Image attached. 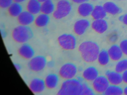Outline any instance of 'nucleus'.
I'll use <instances>...</instances> for the list:
<instances>
[{
  "label": "nucleus",
  "instance_id": "72a5a7b5",
  "mask_svg": "<svg viewBox=\"0 0 127 95\" xmlns=\"http://www.w3.org/2000/svg\"><path fill=\"white\" fill-rule=\"evenodd\" d=\"M14 66L16 68V70L17 71H20L21 69V66L19 64H17V63H15L14 64Z\"/></svg>",
  "mask_w": 127,
  "mask_h": 95
},
{
  "label": "nucleus",
  "instance_id": "473e14b6",
  "mask_svg": "<svg viewBox=\"0 0 127 95\" xmlns=\"http://www.w3.org/2000/svg\"><path fill=\"white\" fill-rule=\"evenodd\" d=\"M73 2L76 3L81 4L88 1V0H72Z\"/></svg>",
  "mask_w": 127,
  "mask_h": 95
},
{
  "label": "nucleus",
  "instance_id": "a878e982",
  "mask_svg": "<svg viewBox=\"0 0 127 95\" xmlns=\"http://www.w3.org/2000/svg\"><path fill=\"white\" fill-rule=\"evenodd\" d=\"M110 59L107 51L103 50L99 52L97 59L101 65L104 66L108 64Z\"/></svg>",
  "mask_w": 127,
  "mask_h": 95
},
{
  "label": "nucleus",
  "instance_id": "dca6fc26",
  "mask_svg": "<svg viewBox=\"0 0 127 95\" xmlns=\"http://www.w3.org/2000/svg\"><path fill=\"white\" fill-rule=\"evenodd\" d=\"M98 76V72L95 68L90 67L86 68L82 73V76L88 81H93Z\"/></svg>",
  "mask_w": 127,
  "mask_h": 95
},
{
  "label": "nucleus",
  "instance_id": "bb28decb",
  "mask_svg": "<svg viewBox=\"0 0 127 95\" xmlns=\"http://www.w3.org/2000/svg\"><path fill=\"white\" fill-rule=\"evenodd\" d=\"M127 70V59L121 60L117 64L115 70L118 72L121 73Z\"/></svg>",
  "mask_w": 127,
  "mask_h": 95
},
{
  "label": "nucleus",
  "instance_id": "412c9836",
  "mask_svg": "<svg viewBox=\"0 0 127 95\" xmlns=\"http://www.w3.org/2000/svg\"><path fill=\"white\" fill-rule=\"evenodd\" d=\"M106 13L113 15H116L121 12V9L112 2L105 3L103 6Z\"/></svg>",
  "mask_w": 127,
  "mask_h": 95
},
{
  "label": "nucleus",
  "instance_id": "4468645a",
  "mask_svg": "<svg viewBox=\"0 0 127 95\" xmlns=\"http://www.w3.org/2000/svg\"><path fill=\"white\" fill-rule=\"evenodd\" d=\"M19 55L26 59H31L34 54V50L28 44H25L21 46L18 50Z\"/></svg>",
  "mask_w": 127,
  "mask_h": 95
},
{
  "label": "nucleus",
  "instance_id": "0eeeda50",
  "mask_svg": "<svg viewBox=\"0 0 127 95\" xmlns=\"http://www.w3.org/2000/svg\"><path fill=\"white\" fill-rule=\"evenodd\" d=\"M46 65V59L42 56H37L31 59L29 63V67L31 70L38 72L43 70Z\"/></svg>",
  "mask_w": 127,
  "mask_h": 95
},
{
  "label": "nucleus",
  "instance_id": "aec40b11",
  "mask_svg": "<svg viewBox=\"0 0 127 95\" xmlns=\"http://www.w3.org/2000/svg\"><path fill=\"white\" fill-rule=\"evenodd\" d=\"M41 3V12L42 13L49 15L53 13L55 10V7L51 0L46 1Z\"/></svg>",
  "mask_w": 127,
  "mask_h": 95
},
{
  "label": "nucleus",
  "instance_id": "58836bf2",
  "mask_svg": "<svg viewBox=\"0 0 127 95\" xmlns=\"http://www.w3.org/2000/svg\"></svg>",
  "mask_w": 127,
  "mask_h": 95
},
{
  "label": "nucleus",
  "instance_id": "1a4fd4ad",
  "mask_svg": "<svg viewBox=\"0 0 127 95\" xmlns=\"http://www.w3.org/2000/svg\"><path fill=\"white\" fill-rule=\"evenodd\" d=\"M90 26V22L88 20L80 19L75 23L73 26V30L76 35H82L86 32Z\"/></svg>",
  "mask_w": 127,
  "mask_h": 95
},
{
  "label": "nucleus",
  "instance_id": "5701e85b",
  "mask_svg": "<svg viewBox=\"0 0 127 95\" xmlns=\"http://www.w3.org/2000/svg\"><path fill=\"white\" fill-rule=\"evenodd\" d=\"M49 21L50 18L48 15L42 13L36 17L34 21L37 26L42 27L47 26Z\"/></svg>",
  "mask_w": 127,
  "mask_h": 95
},
{
  "label": "nucleus",
  "instance_id": "f03ea898",
  "mask_svg": "<svg viewBox=\"0 0 127 95\" xmlns=\"http://www.w3.org/2000/svg\"><path fill=\"white\" fill-rule=\"evenodd\" d=\"M82 84L77 79L73 78L67 79L62 84L57 95H81Z\"/></svg>",
  "mask_w": 127,
  "mask_h": 95
},
{
  "label": "nucleus",
  "instance_id": "7c9ffc66",
  "mask_svg": "<svg viewBox=\"0 0 127 95\" xmlns=\"http://www.w3.org/2000/svg\"><path fill=\"white\" fill-rule=\"evenodd\" d=\"M120 21L124 23L125 24L127 25V14H125L119 17Z\"/></svg>",
  "mask_w": 127,
  "mask_h": 95
},
{
  "label": "nucleus",
  "instance_id": "cd10ccee",
  "mask_svg": "<svg viewBox=\"0 0 127 95\" xmlns=\"http://www.w3.org/2000/svg\"><path fill=\"white\" fill-rule=\"evenodd\" d=\"M94 94L93 90L85 84H82V90L81 95H93Z\"/></svg>",
  "mask_w": 127,
  "mask_h": 95
},
{
  "label": "nucleus",
  "instance_id": "2f4dec72",
  "mask_svg": "<svg viewBox=\"0 0 127 95\" xmlns=\"http://www.w3.org/2000/svg\"><path fill=\"white\" fill-rule=\"evenodd\" d=\"M122 75L123 81L127 84V70L123 72Z\"/></svg>",
  "mask_w": 127,
  "mask_h": 95
},
{
  "label": "nucleus",
  "instance_id": "f3484780",
  "mask_svg": "<svg viewBox=\"0 0 127 95\" xmlns=\"http://www.w3.org/2000/svg\"><path fill=\"white\" fill-rule=\"evenodd\" d=\"M40 3L38 0H29L27 5V11L33 15L37 14L41 12Z\"/></svg>",
  "mask_w": 127,
  "mask_h": 95
},
{
  "label": "nucleus",
  "instance_id": "ddd939ff",
  "mask_svg": "<svg viewBox=\"0 0 127 95\" xmlns=\"http://www.w3.org/2000/svg\"><path fill=\"white\" fill-rule=\"evenodd\" d=\"M91 26L93 29L96 32L102 34L107 29V23L104 19H97L92 23Z\"/></svg>",
  "mask_w": 127,
  "mask_h": 95
},
{
  "label": "nucleus",
  "instance_id": "4c0bfd02",
  "mask_svg": "<svg viewBox=\"0 0 127 95\" xmlns=\"http://www.w3.org/2000/svg\"><path fill=\"white\" fill-rule=\"evenodd\" d=\"M58 0V1H60V0Z\"/></svg>",
  "mask_w": 127,
  "mask_h": 95
},
{
  "label": "nucleus",
  "instance_id": "f257e3e1",
  "mask_svg": "<svg viewBox=\"0 0 127 95\" xmlns=\"http://www.w3.org/2000/svg\"><path fill=\"white\" fill-rule=\"evenodd\" d=\"M78 50L82 59L87 63H91L96 61L100 52L98 45L90 41L82 43L79 46Z\"/></svg>",
  "mask_w": 127,
  "mask_h": 95
},
{
  "label": "nucleus",
  "instance_id": "c85d7f7f",
  "mask_svg": "<svg viewBox=\"0 0 127 95\" xmlns=\"http://www.w3.org/2000/svg\"><path fill=\"white\" fill-rule=\"evenodd\" d=\"M13 1V0H0V7L3 9L8 8Z\"/></svg>",
  "mask_w": 127,
  "mask_h": 95
},
{
  "label": "nucleus",
  "instance_id": "6e6552de",
  "mask_svg": "<svg viewBox=\"0 0 127 95\" xmlns=\"http://www.w3.org/2000/svg\"><path fill=\"white\" fill-rule=\"evenodd\" d=\"M109 85L107 79L104 76H98L93 81V88L95 92L99 94L104 93Z\"/></svg>",
  "mask_w": 127,
  "mask_h": 95
},
{
  "label": "nucleus",
  "instance_id": "c9c22d12",
  "mask_svg": "<svg viewBox=\"0 0 127 95\" xmlns=\"http://www.w3.org/2000/svg\"><path fill=\"white\" fill-rule=\"evenodd\" d=\"M123 94L125 95H127V86L124 88L123 90Z\"/></svg>",
  "mask_w": 127,
  "mask_h": 95
},
{
  "label": "nucleus",
  "instance_id": "c756f323",
  "mask_svg": "<svg viewBox=\"0 0 127 95\" xmlns=\"http://www.w3.org/2000/svg\"><path fill=\"white\" fill-rule=\"evenodd\" d=\"M119 47L123 54L127 55V39L122 41L120 44Z\"/></svg>",
  "mask_w": 127,
  "mask_h": 95
},
{
  "label": "nucleus",
  "instance_id": "e433bc0d",
  "mask_svg": "<svg viewBox=\"0 0 127 95\" xmlns=\"http://www.w3.org/2000/svg\"><path fill=\"white\" fill-rule=\"evenodd\" d=\"M39 1L41 2V3H42V2H44V1H46L47 0H38Z\"/></svg>",
  "mask_w": 127,
  "mask_h": 95
},
{
  "label": "nucleus",
  "instance_id": "9b49d317",
  "mask_svg": "<svg viewBox=\"0 0 127 95\" xmlns=\"http://www.w3.org/2000/svg\"><path fill=\"white\" fill-rule=\"evenodd\" d=\"M34 15L28 12L23 11L18 16V21L21 25L28 26L34 21Z\"/></svg>",
  "mask_w": 127,
  "mask_h": 95
},
{
  "label": "nucleus",
  "instance_id": "f8f14e48",
  "mask_svg": "<svg viewBox=\"0 0 127 95\" xmlns=\"http://www.w3.org/2000/svg\"><path fill=\"white\" fill-rule=\"evenodd\" d=\"M106 77L111 85H118L123 82L122 75L116 71H107Z\"/></svg>",
  "mask_w": 127,
  "mask_h": 95
},
{
  "label": "nucleus",
  "instance_id": "f704fd0d",
  "mask_svg": "<svg viewBox=\"0 0 127 95\" xmlns=\"http://www.w3.org/2000/svg\"><path fill=\"white\" fill-rule=\"evenodd\" d=\"M26 0H13V1L15 2H17L18 3H21L24 2Z\"/></svg>",
  "mask_w": 127,
  "mask_h": 95
},
{
  "label": "nucleus",
  "instance_id": "b1692460",
  "mask_svg": "<svg viewBox=\"0 0 127 95\" xmlns=\"http://www.w3.org/2000/svg\"><path fill=\"white\" fill-rule=\"evenodd\" d=\"M23 8L20 3L14 2L8 8V11L10 15L18 17L23 11Z\"/></svg>",
  "mask_w": 127,
  "mask_h": 95
},
{
  "label": "nucleus",
  "instance_id": "9d476101",
  "mask_svg": "<svg viewBox=\"0 0 127 95\" xmlns=\"http://www.w3.org/2000/svg\"><path fill=\"white\" fill-rule=\"evenodd\" d=\"M45 87L44 81L38 78L33 79L29 85L30 90L34 93H40L43 92Z\"/></svg>",
  "mask_w": 127,
  "mask_h": 95
},
{
  "label": "nucleus",
  "instance_id": "4be33fe9",
  "mask_svg": "<svg viewBox=\"0 0 127 95\" xmlns=\"http://www.w3.org/2000/svg\"><path fill=\"white\" fill-rule=\"evenodd\" d=\"M91 15L95 20L103 19L106 16V12L103 7L96 6L94 8Z\"/></svg>",
  "mask_w": 127,
  "mask_h": 95
},
{
  "label": "nucleus",
  "instance_id": "393cba45",
  "mask_svg": "<svg viewBox=\"0 0 127 95\" xmlns=\"http://www.w3.org/2000/svg\"><path fill=\"white\" fill-rule=\"evenodd\" d=\"M123 90L118 85H109L104 93L106 95H121L123 94Z\"/></svg>",
  "mask_w": 127,
  "mask_h": 95
},
{
  "label": "nucleus",
  "instance_id": "6ab92c4d",
  "mask_svg": "<svg viewBox=\"0 0 127 95\" xmlns=\"http://www.w3.org/2000/svg\"><path fill=\"white\" fill-rule=\"evenodd\" d=\"M45 86L49 89H53L55 88L59 81L58 75L55 74H50L45 78L44 81Z\"/></svg>",
  "mask_w": 127,
  "mask_h": 95
},
{
  "label": "nucleus",
  "instance_id": "2eb2a0df",
  "mask_svg": "<svg viewBox=\"0 0 127 95\" xmlns=\"http://www.w3.org/2000/svg\"><path fill=\"white\" fill-rule=\"evenodd\" d=\"M110 59L114 61H118L122 58V52L119 46L114 45L110 47L107 51Z\"/></svg>",
  "mask_w": 127,
  "mask_h": 95
},
{
  "label": "nucleus",
  "instance_id": "20e7f679",
  "mask_svg": "<svg viewBox=\"0 0 127 95\" xmlns=\"http://www.w3.org/2000/svg\"><path fill=\"white\" fill-rule=\"evenodd\" d=\"M72 8L71 4L67 0L59 1L53 16L56 19H62L69 15Z\"/></svg>",
  "mask_w": 127,
  "mask_h": 95
},
{
  "label": "nucleus",
  "instance_id": "423d86ee",
  "mask_svg": "<svg viewBox=\"0 0 127 95\" xmlns=\"http://www.w3.org/2000/svg\"><path fill=\"white\" fill-rule=\"evenodd\" d=\"M77 72V68L74 64L67 63L61 67L59 73L62 78L67 80L73 78Z\"/></svg>",
  "mask_w": 127,
  "mask_h": 95
},
{
  "label": "nucleus",
  "instance_id": "7ed1b4c3",
  "mask_svg": "<svg viewBox=\"0 0 127 95\" xmlns=\"http://www.w3.org/2000/svg\"><path fill=\"white\" fill-rule=\"evenodd\" d=\"M13 39L18 43H25L30 40L33 36L31 28L27 26L21 25L13 29L12 33Z\"/></svg>",
  "mask_w": 127,
  "mask_h": 95
},
{
  "label": "nucleus",
  "instance_id": "39448f33",
  "mask_svg": "<svg viewBox=\"0 0 127 95\" xmlns=\"http://www.w3.org/2000/svg\"><path fill=\"white\" fill-rule=\"evenodd\" d=\"M58 41L59 46L64 50H72L76 47V39L71 34L64 33L61 35L58 38Z\"/></svg>",
  "mask_w": 127,
  "mask_h": 95
},
{
  "label": "nucleus",
  "instance_id": "a211bd4d",
  "mask_svg": "<svg viewBox=\"0 0 127 95\" xmlns=\"http://www.w3.org/2000/svg\"><path fill=\"white\" fill-rule=\"evenodd\" d=\"M94 8V7L92 4L85 2L81 4L79 6L78 13L81 16L86 17L91 15Z\"/></svg>",
  "mask_w": 127,
  "mask_h": 95
}]
</instances>
